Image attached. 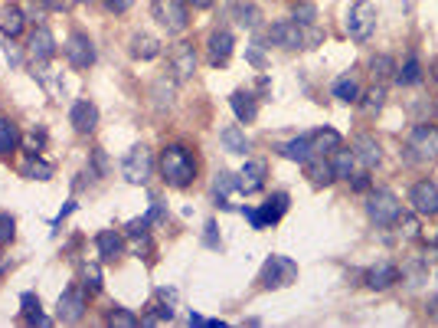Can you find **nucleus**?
Instances as JSON below:
<instances>
[{
  "label": "nucleus",
  "instance_id": "nucleus-1",
  "mask_svg": "<svg viewBox=\"0 0 438 328\" xmlns=\"http://www.w3.org/2000/svg\"><path fill=\"white\" fill-rule=\"evenodd\" d=\"M160 174L170 187H190L196 177V161L184 145H167L160 151Z\"/></svg>",
  "mask_w": 438,
  "mask_h": 328
},
{
  "label": "nucleus",
  "instance_id": "nucleus-2",
  "mask_svg": "<svg viewBox=\"0 0 438 328\" xmlns=\"http://www.w3.org/2000/svg\"><path fill=\"white\" fill-rule=\"evenodd\" d=\"M151 13L167 33H184L190 26V10H186V0H154Z\"/></svg>",
  "mask_w": 438,
  "mask_h": 328
},
{
  "label": "nucleus",
  "instance_id": "nucleus-3",
  "mask_svg": "<svg viewBox=\"0 0 438 328\" xmlns=\"http://www.w3.org/2000/svg\"><path fill=\"white\" fill-rule=\"evenodd\" d=\"M366 214L376 226H393L403 214V204L393 190H373L370 197H366Z\"/></svg>",
  "mask_w": 438,
  "mask_h": 328
},
{
  "label": "nucleus",
  "instance_id": "nucleus-4",
  "mask_svg": "<svg viewBox=\"0 0 438 328\" xmlns=\"http://www.w3.org/2000/svg\"><path fill=\"white\" fill-rule=\"evenodd\" d=\"M295 279H298L295 259L281 256V253L265 259V266H262V285H265V289H285V285H291Z\"/></svg>",
  "mask_w": 438,
  "mask_h": 328
},
{
  "label": "nucleus",
  "instance_id": "nucleus-5",
  "mask_svg": "<svg viewBox=\"0 0 438 328\" xmlns=\"http://www.w3.org/2000/svg\"><path fill=\"white\" fill-rule=\"evenodd\" d=\"M376 30V7L366 0H354V7L347 13V33L354 36L356 43H366Z\"/></svg>",
  "mask_w": 438,
  "mask_h": 328
},
{
  "label": "nucleus",
  "instance_id": "nucleus-6",
  "mask_svg": "<svg viewBox=\"0 0 438 328\" xmlns=\"http://www.w3.org/2000/svg\"><path fill=\"white\" fill-rule=\"evenodd\" d=\"M121 174H125V181H131V184H147L154 174V155L144 145L131 148L125 155V161H121Z\"/></svg>",
  "mask_w": 438,
  "mask_h": 328
},
{
  "label": "nucleus",
  "instance_id": "nucleus-7",
  "mask_svg": "<svg viewBox=\"0 0 438 328\" xmlns=\"http://www.w3.org/2000/svg\"><path fill=\"white\" fill-rule=\"evenodd\" d=\"M409 151L415 161H438V129L435 125H415L409 131Z\"/></svg>",
  "mask_w": 438,
  "mask_h": 328
},
{
  "label": "nucleus",
  "instance_id": "nucleus-8",
  "mask_svg": "<svg viewBox=\"0 0 438 328\" xmlns=\"http://www.w3.org/2000/svg\"><path fill=\"white\" fill-rule=\"evenodd\" d=\"M85 305H89V299H85V285H69L66 293L60 295L56 319H60L62 325H72V322H79L85 315Z\"/></svg>",
  "mask_w": 438,
  "mask_h": 328
},
{
  "label": "nucleus",
  "instance_id": "nucleus-9",
  "mask_svg": "<svg viewBox=\"0 0 438 328\" xmlns=\"http://www.w3.org/2000/svg\"><path fill=\"white\" fill-rule=\"evenodd\" d=\"M269 43L281 46V50H308L304 46V26L295 20H279L269 26Z\"/></svg>",
  "mask_w": 438,
  "mask_h": 328
},
{
  "label": "nucleus",
  "instance_id": "nucleus-10",
  "mask_svg": "<svg viewBox=\"0 0 438 328\" xmlns=\"http://www.w3.org/2000/svg\"><path fill=\"white\" fill-rule=\"evenodd\" d=\"M409 204L415 214L422 217H435L438 214V184L435 181H419L409 190Z\"/></svg>",
  "mask_w": 438,
  "mask_h": 328
},
{
  "label": "nucleus",
  "instance_id": "nucleus-11",
  "mask_svg": "<svg viewBox=\"0 0 438 328\" xmlns=\"http://www.w3.org/2000/svg\"><path fill=\"white\" fill-rule=\"evenodd\" d=\"M66 60L72 70H89L95 62V46L85 33H72L66 40Z\"/></svg>",
  "mask_w": 438,
  "mask_h": 328
},
{
  "label": "nucleus",
  "instance_id": "nucleus-12",
  "mask_svg": "<svg viewBox=\"0 0 438 328\" xmlns=\"http://www.w3.org/2000/svg\"><path fill=\"white\" fill-rule=\"evenodd\" d=\"M170 72H174V79H190L196 72V50L193 43H177L174 50H170Z\"/></svg>",
  "mask_w": 438,
  "mask_h": 328
},
{
  "label": "nucleus",
  "instance_id": "nucleus-13",
  "mask_svg": "<svg viewBox=\"0 0 438 328\" xmlns=\"http://www.w3.org/2000/svg\"><path fill=\"white\" fill-rule=\"evenodd\" d=\"M69 121H72V129H76L79 135H92V131L99 129V109H95V102L79 99V102L72 105V112H69Z\"/></svg>",
  "mask_w": 438,
  "mask_h": 328
},
{
  "label": "nucleus",
  "instance_id": "nucleus-14",
  "mask_svg": "<svg viewBox=\"0 0 438 328\" xmlns=\"http://www.w3.org/2000/svg\"><path fill=\"white\" fill-rule=\"evenodd\" d=\"M232 46H236V40L229 30H213L210 40H206V56H210L213 66H226L229 56H232Z\"/></svg>",
  "mask_w": 438,
  "mask_h": 328
},
{
  "label": "nucleus",
  "instance_id": "nucleus-15",
  "mask_svg": "<svg viewBox=\"0 0 438 328\" xmlns=\"http://www.w3.org/2000/svg\"><path fill=\"white\" fill-rule=\"evenodd\" d=\"M350 151H354L356 164H363V168H376L379 158H383V151H379V141L373 138V135H356V138L350 141Z\"/></svg>",
  "mask_w": 438,
  "mask_h": 328
},
{
  "label": "nucleus",
  "instance_id": "nucleus-16",
  "mask_svg": "<svg viewBox=\"0 0 438 328\" xmlns=\"http://www.w3.org/2000/svg\"><path fill=\"white\" fill-rule=\"evenodd\" d=\"M265 184V161H245V168L236 174V190L242 194H255Z\"/></svg>",
  "mask_w": 438,
  "mask_h": 328
},
{
  "label": "nucleus",
  "instance_id": "nucleus-17",
  "mask_svg": "<svg viewBox=\"0 0 438 328\" xmlns=\"http://www.w3.org/2000/svg\"><path fill=\"white\" fill-rule=\"evenodd\" d=\"M304 177L311 184H318V187H327V184L337 181V177H334V168H330V161L324 155H311L304 161Z\"/></svg>",
  "mask_w": 438,
  "mask_h": 328
},
{
  "label": "nucleus",
  "instance_id": "nucleus-18",
  "mask_svg": "<svg viewBox=\"0 0 438 328\" xmlns=\"http://www.w3.org/2000/svg\"><path fill=\"white\" fill-rule=\"evenodd\" d=\"M30 56L36 62H50L56 56V40H52L50 26H36L33 36H30Z\"/></svg>",
  "mask_w": 438,
  "mask_h": 328
},
{
  "label": "nucleus",
  "instance_id": "nucleus-19",
  "mask_svg": "<svg viewBox=\"0 0 438 328\" xmlns=\"http://www.w3.org/2000/svg\"><path fill=\"white\" fill-rule=\"evenodd\" d=\"M95 246H99V256L105 259V263H115V259L125 256V236H121L118 230H101V234L95 236Z\"/></svg>",
  "mask_w": 438,
  "mask_h": 328
},
{
  "label": "nucleus",
  "instance_id": "nucleus-20",
  "mask_svg": "<svg viewBox=\"0 0 438 328\" xmlns=\"http://www.w3.org/2000/svg\"><path fill=\"white\" fill-rule=\"evenodd\" d=\"M229 105H232V112H236L239 121H255V115H259V102H255V95L249 92V89H236V92L229 95Z\"/></svg>",
  "mask_w": 438,
  "mask_h": 328
},
{
  "label": "nucleus",
  "instance_id": "nucleus-21",
  "mask_svg": "<svg viewBox=\"0 0 438 328\" xmlns=\"http://www.w3.org/2000/svg\"><path fill=\"white\" fill-rule=\"evenodd\" d=\"M23 26H26V17H23V10L13 7V4H7V7H0V33L4 36H20L23 33Z\"/></svg>",
  "mask_w": 438,
  "mask_h": 328
},
{
  "label": "nucleus",
  "instance_id": "nucleus-22",
  "mask_svg": "<svg viewBox=\"0 0 438 328\" xmlns=\"http://www.w3.org/2000/svg\"><path fill=\"white\" fill-rule=\"evenodd\" d=\"M340 131L337 129H320V131H314L311 135V151L314 155H334L340 148Z\"/></svg>",
  "mask_w": 438,
  "mask_h": 328
},
{
  "label": "nucleus",
  "instance_id": "nucleus-23",
  "mask_svg": "<svg viewBox=\"0 0 438 328\" xmlns=\"http://www.w3.org/2000/svg\"><path fill=\"white\" fill-rule=\"evenodd\" d=\"M399 279V269L393 263H376V266L366 273V285L370 289H389V285Z\"/></svg>",
  "mask_w": 438,
  "mask_h": 328
},
{
  "label": "nucleus",
  "instance_id": "nucleus-24",
  "mask_svg": "<svg viewBox=\"0 0 438 328\" xmlns=\"http://www.w3.org/2000/svg\"><path fill=\"white\" fill-rule=\"evenodd\" d=\"M131 56L135 60H154V56H160V40L151 33H135L131 36Z\"/></svg>",
  "mask_w": 438,
  "mask_h": 328
},
{
  "label": "nucleus",
  "instance_id": "nucleus-25",
  "mask_svg": "<svg viewBox=\"0 0 438 328\" xmlns=\"http://www.w3.org/2000/svg\"><path fill=\"white\" fill-rule=\"evenodd\" d=\"M279 151H281V158H288V161L304 164V161H308V158L314 155V151H311V135H301V138L285 141V145H281Z\"/></svg>",
  "mask_w": 438,
  "mask_h": 328
},
{
  "label": "nucleus",
  "instance_id": "nucleus-26",
  "mask_svg": "<svg viewBox=\"0 0 438 328\" xmlns=\"http://www.w3.org/2000/svg\"><path fill=\"white\" fill-rule=\"evenodd\" d=\"M262 220H265V224H279L281 217L288 214V194L285 190H279V194H271L269 200H265V204H262Z\"/></svg>",
  "mask_w": 438,
  "mask_h": 328
},
{
  "label": "nucleus",
  "instance_id": "nucleus-27",
  "mask_svg": "<svg viewBox=\"0 0 438 328\" xmlns=\"http://www.w3.org/2000/svg\"><path fill=\"white\" fill-rule=\"evenodd\" d=\"M20 174H23V177H30V181H50L52 174H56V168H52L50 161H43L40 155H30V158H26V164L20 168Z\"/></svg>",
  "mask_w": 438,
  "mask_h": 328
},
{
  "label": "nucleus",
  "instance_id": "nucleus-28",
  "mask_svg": "<svg viewBox=\"0 0 438 328\" xmlns=\"http://www.w3.org/2000/svg\"><path fill=\"white\" fill-rule=\"evenodd\" d=\"M219 141H223V148H226L229 155H245V151H249V138H245V131L239 129V125H229V129H223Z\"/></svg>",
  "mask_w": 438,
  "mask_h": 328
},
{
  "label": "nucleus",
  "instance_id": "nucleus-29",
  "mask_svg": "<svg viewBox=\"0 0 438 328\" xmlns=\"http://www.w3.org/2000/svg\"><path fill=\"white\" fill-rule=\"evenodd\" d=\"M20 141H23V135H20L17 125L10 119H0V158L10 155V151H17Z\"/></svg>",
  "mask_w": 438,
  "mask_h": 328
},
{
  "label": "nucleus",
  "instance_id": "nucleus-30",
  "mask_svg": "<svg viewBox=\"0 0 438 328\" xmlns=\"http://www.w3.org/2000/svg\"><path fill=\"white\" fill-rule=\"evenodd\" d=\"M354 164H356V158H354V151H334V158H330V168H334V177L337 181H350L354 177Z\"/></svg>",
  "mask_w": 438,
  "mask_h": 328
},
{
  "label": "nucleus",
  "instance_id": "nucleus-31",
  "mask_svg": "<svg viewBox=\"0 0 438 328\" xmlns=\"http://www.w3.org/2000/svg\"><path fill=\"white\" fill-rule=\"evenodd\" d=\"M20 305H23V315H26V322H30V325H50V315H43V312H40V299H36L33 293H23Z\"/></svg>",
  "mask_w": 438,
  "mask_h": 328
},
{
  "label": "nucleus",
  "instance_id": "nucleus-32",
  "mask_svg": "<svg viewBox=\"0 0 438 328\" xmlns=\"http://www.w3.org/2000/svg\"><path fill=\"white\" fill-rule=\"evenodd\" d=\"M396 82L399 86H415V82H422V66H419L415 56H409V60L396 70Z\"/></svg>",
  "mask_w": 438,
  "mask_h": 328
},
{
  "label": "nucleus",
  "instance_id": "nucleus-33",
  "mask_svg": "<svg viewBox=\"0 0 438 328\" xmlns=\"http://www.w3.org/2000/svg\"><path fill=\"white\" fill-rule=\"evenodd\" d=\"M334 95H337L340 102H356V99H360V86H356V79L354 76L337 79V82H334Z\"/></svg>",
  "mask_w": 438,
  "mask_h": 328
},
{
  "label": "nucleus",
  "instance_id": "nucleus-34",
  "mask_svg": "<svg viewBox=\"0 0 438 328\" xmlns=\"http://www.w3.org/2000/svg\"><path fill=\"white\" fill-rule=\"evenodd\" d=\"M82 285H85V293H99L101 289V266L99 263H85L82 266Z\"/></svg>",
  "mask_w": 438,
  "mask_h": 328
},
{
  "label": "nucleus",
  "instance_id": "nucleus-35",
  "mask_svg": "<svg viewBox=\"0 0 438 328\" xmlns=\"http://www.w3.org/2000/svg\"><path fill=\"white\" fill-rule=\"evenodd\" d=\"M370 72H373V79L386 82V79L396 72V66H393V60H389V56H373V60H370Z\"/></svg>",
  "mask_w": 438,
  "mask_h": 328
},
{
  "label": "nucleus",
  "instance_id": "nucleus-36",
  "mask_svg": "<svg viewBox=\"0 0 438 328\" xmlns=\"http://www.w3.org/2000/svg\"><path fill=\"white\" fill-rule=\"evenodd\" d=\"M236 17H239V23H242V26H249V30H252V26H259L262 13H259V7H255V4H239Z\"/></svg>",
  "mask_w": 438,
  "mask_h": 328
},
{
  "label": "nucleus",
  "instance_id": "nucleus-37",
  "mask_svg": "<svg viewBox=\"0 0 438 328\" xmlns=\"http://www.w3.org/2000/svg\"><path fill=\"white\" fill-rule=\"evenodd\" d=\"M170 319H174V309H170V305H151V312L141 315L144 325H157V322H170Z\"/></svg>",
  "mask_w": 438,
  "mask_h": 328
},
{
  "label": "nucleus",
  "instance_id": "nucleus-38",
  "mask_svg": "<svg viewBox=\"0 0 438 328\" xmlns=\"http://www.w3.org/2000/svg\"><path fill=\"white\" fill-rule=\"evenodd\" d=\"M108 325H118V328H135L141 325V319H137L135 312H128V309H115L108 315Z\"/></svg>",
  "mask_w": 438,
  "mask_h": 328
},
{
  "label": "nucleus",
  "instance_id": "nucleus-39",
  "mask_svg": "<svg viewBox=\"0 0 438 328\" xmlns=\"http://www.w3.org/2000/svg\"><path fill=\"white\" fill-rule=\"evenodd\" d=\"M17 236V220L10 214H0V246H10Z\"/></svg>",
  "mask_w": 438,
  "mask_h": 328
},
{
  "label": "nucleus",
  "instance_id": "nucleus-40",
  "mask_svg": "<svg viewBox=\"0 0 438 328\" xmlns=\"http://www.w3.org/2000/svg\"><path fill=\"white\" fill-rule=\"evenodd\" d=\"M383 102H386V86L379 82V86H373L370 92H366V112H379Z\"/></svg>",
  "mask_w": 438,
  "mask_h": 328
},
{
  "label": "nucleus",
  "instance_id": "nucleus-41",
  "mask_svg": "<svg viewBox=\"0 0 438 328\" xmlns=\"http://www.w3.org/2000/svg\"><path fill=\"white\" fill-rule=\"evenodd\" d=\"M23 145L30 155H40L43 148H46V131H30V135H23Z\"/></svg>",
  "mask_w": 438,
  "mask_h": 328
},
{
  "label": "nucleus",
  "instance_id": "nucleus-42",
  "mask_svg": "<svg viewBox=\"0 0 438 328\" xmlns=\"http://www.w3.org/2000/svg\"><path fill=\"white\" fill-rule=\"evenodd\" d=\"M213 190H216V197H223V194H229V190H236V174H216V184H213Z\"/></svg>",
  "mask_w": 438,
  "mask_h": 328
},
{
  "label": "nucleus",
  "instance_id": "nucleus-43",
  "mask_svg": "<svg viewBox=\"0 0 438 328\" xmlns=\"http://www.w3.org/2000/svg\"><path fill=\"white\" fill-rule=\"evenodd\" d=\"M147 226H151V220H147V217H137V220H131V224H128V236H135V240H147Z\"/></svg>",
  "mask_w": 438,
  "mask_h": 328
},
{
  "label": "nucleus",
  "instance_id": "nucleus-44",
  "mask_svg": "<svg viewBox=\"0 0 438 328\" xmlns=\"http://www.w3.org/2000/svg\"><path fill=\"white\" fill-rule=\"evenodd\" d=\"M295 23H301V26H311L314 23V7H311V4H298V7H295Z\"/></svg>",
  "mask_w": 438,
  "mask_h": 328
},
{
  "label": "nucleus",
  "instance_id": "nucleus-45",
  "mask_svg": "<svg viewBox=\"0 0 438 328\" xmlns=\"http://www.w3.org/2000/svg\"><path fill=\"white\" fill-rule=\"evenodd\" d=\"M92 161H95V174H108V161H105V151H101V148L92 151Z\"/></svg>",
  "mask_w": 438,
  "mask_h": 328
},
{
  "label": "nucleus",
  "instance_id": "nucleus-46",
  "mask_svg": "<svg viewBox=\"0 0 438 328\" xmlns=\"http://www.w3.org/2000/svg\"><path fill=\"white\" fill-rule=\"evenodd\" d=\"M105 7H108L111 13H128V10H131V0H105Z\"/></svg>",
  "mask_w": 438,
  "mask_h": 328
},
{
  "label": "nucleus",
  "instance_id": "nucleus-47",
  "mask_svg": "<svg viewBox=\"0 0 438 328\" xmlns=\"http://www.w3.org/2000/svg\"><path fill=\"white\" fill-rule=\"evenodd\" d=\"M350 187L354 190H370V174H354V181H350Z\"/></svg>",
  "mask_w": 438,
  "mask_h": 328
},
{
  "label": "nucleus",
  "instance_id": "nucleus-48",
  "mask_svg": "<svg viewBox=\"0 0 438 328\" xmlns=\"http://www.w3.org/2000/svg\"><path fill=\"white\" fill-rule=\"evenodd\" d=\"M242 214L249 217V220H252V226H255V230H262V226H265V220H262V214H259V210H252V207H242Z\"/></svg>",
  "mask_w": 438,
  "mask_h": 328
},
{
  "label": "nucleus",
  "instance_id": "nucleus-49",
  "mask_svg": "<svg viewBox=\"0 0 438 328\" xmlns=\"http://www.w3.org/2000/svg\"><path fill=\"white\" fill-rule=\"evenodd\" d=\"M4 53H7V60L13 62V66H17V62H20V50H17V46H13V40H10V36H7V46H4Z\"/></svg>",
  "mask_w": 438,
  "mask_h": 328
},
{
  "label": "nucleus",
  "instance_id": "nucleus-50",
  "mask_svg": "<svg viewBox=\"0 0 438 328\" xmlns=\"http://www.w3.org/2000/svg\"><path fill=\"white\" fill-rule=\"evenodd\" d=\"M245 56H249V62H252L255 70H265V56H262L259 50H249V53H245Z\"/></svg>",
  "mask_w": 438,
  "mask_h": 328
},
{
  "label": "nucleus",
  "instance_id": "nucleus-51",
  "mask_svg": "<svg viewBox=\"0 0 438 328\" xmlns=\"http://www.w3.org/2000/svg\"><path fill=\"white\" fill-rule=\"evenodd\" d=\"M186 4H190V7H196V10H206V7H213L216 0H186Z\"/></svg>",
  "mask_w": 438,
  "mask_h": 328
},
{
  "label": "nucleus",
  "instance_id": "nucleus-52",
  "mask_svg": "<svg viewBox=\"0 0 438 328\" xmlns=\"http://www.w3.org/2000/svg\"><path fill=\"white\" fill-rule=\"evenodd\" d=\"M432 315H435V319H438V295H435V299H432Z\"/></svg>",
  "mask_w": 438,
  "mask_h": 328
},
{
  "label": "nucleus",
  "instance_id": "nucleus-53",
  "mask_svg": "<svg viewBox=\"0 0 438 328\" xmlns=\"http://www.w3.org/2000/svg\"><path fill=\"white\" fill-rule=\"evenodd\" d=\"M435 82H438V66H435Z\"/></svg>",
  "mask_w": 438,
  "mask_h": 328
},
{
  "label": "nucleus",
  "instance_id": "nucleus-54",
  "mask_svg": "<svg viewBox=\"0 0 438 328\" xmlns=\"http://www.w3.org/2000/svg\"><path fill=\"white\" fill-rule=\"evenodd\" d=\"M76 4H89V0H76Z\"/></svg>",
  "mask_w": 438,
  "mask_h": 328
}]
</instances>
